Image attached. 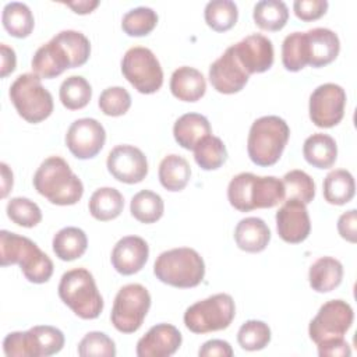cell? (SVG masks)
<instances>
[{"mask_svg":"<svg viewBox=\"0 0 357 357\" xmlns=\"http://www.w3.org/2000/svg\"><path fill=\"white\" fill-rule=\"evenodd\" d=\"M308 45V64L319 68L332 63L340 50L337 35L328 28H312L305 32Z\"/></svg>","mask_w":357,"mask_h":357,"instance_id":"21","label":"cell"},{"mask_svg":"<svg viewBox=\"0 0 357 357\" xmlns=\"http://www.w3.org/2000/svg\"><path fill=\"white\" fill-rule=\"evenodd\" d=\"M346 92L332 82L317 86L310 96V119L319 128H331L339 124L344 116Z\"/></svg>","mask_w":357,"mask_h":357,"instance_id":"12","label":"cell"},{"mask_svg":"<svg viewBox=\"0 0 357 357\" xmlns=\"http://www.w3.org/2000/svg\"><path fill=\"white\" fill-rule=\"evenodd\" d=\"M98 105L103 114L119 117L128 112L131 106V96L123 86H109L102 91Z\"/></svg>","mask_w":357,"mask_h":357,"instance_id":"44","label":"cell"},{"mask_svg":"<svg viewBox=\"0 0 357 357\" xmlns=\"http://www.w3.org/2000/svg\"><path fill=\"white\" fill-rule=\"evenodd\" d=\"M153 273L162 283L178 289H190L202 282L205 264L195 250L180 247L162 252L153 264Z\"/></svg>","mask_w":357,"mask_h":357,"instance_id":"5","label":"cell"},{"mask_svg":"<svg viewBox=\"0 0 357 357\" xmlns=\"http://www.w3.org/2000/svg\"><path fill=\"white\" fill-rule=\"evenodd\" d=\"M1 167V198H6L10 190L13 188V172L6 163L0 165Z\"/></svg>","mask_w":357,"mask_h":357,"instance_id":"53","label":"cell"},{"mask_svg":"<svg viewBox=\"0 0 357 357\" xmlns=\"http://www.w3.org/2000/svg\"><path fill=\"white\" fill-rule=\"evenodd\" d=\"M328 6L326 0H296L293 3V10L298 20L310 22L325 15Z\"/></svg>","mask_w":357,"mask_h":357,"instance_id":"47","label":"cell"},{"mask_svg":"<svg viewBox=\"0 0 357 357\" xmlns=\"http://www.w3.org/2000/svg\"><path fill=\"white\" fill-rule=\"evenodd\" d=\"M35 190L54 205H74L84 194V184L60 156L45 159L33 176Z\"/></svg>","mask_w":357,"mask_h":357,"instance_id":"2","label":"cell"},{"mask_svg":"<svg viewBox=\"0 0 357 357\" xmlns=\"http://www.w3.org/2000/svg\"><path fill=\"white\" fill-rule=\"evenodd\" d=\"M252 18L257 26L264 31H280L289 20L286 3L279 0H262L254 6Z\"/></svg>","mask_w":357,"mask_h":357,"instance_id":"32","label":"cell"},{"mask_svg":"<svg viewBox=\"0 0 357 357\" xmlns=\"http://www.w3.org/2000/svg\"><path fill=\"white\" fill-rule=\"evenodd\" d=\"M33 357H47L59 353L64 346V335L60 329L50 325H38L28 329Z\"/></svg>","mask_w":357,"mask_h":357,"instance_id":"35","label":"cell"},{"mask_svg":"<svg viewBox=\"0 0 357 357\" xmlns=\"http://www.w3.org/2000/svg\"><path fill=\"white\" fill-rule=\"evenodd\" d=\"M0 54H1V67H0V77L6 78L15 70L17 57L13 47L7 46L6 43L0 45Z\"/></svg>","mask_w":357,"mask_h":357,"instance_id":"51","label":"cell"},{"mask_svg":"<svg viewBox=\"0 0 357 357\" xmlns=\"http://www.w3.org/2000/svg\"><path fill=\"white\" fill-rule=\"evenodd\" d=\"M121 73L139 93H155L163 84L160 63L148 47H130L123 56Z\"/></svg>","mask_w":357,"mask_h":357,"instance_id":"10","label":"cell"},{"mask_svg":"<svg viewBox=\"0 0 357 357\" xmlns=\"http://www.w3.org/2000/svg\"><path fill=\"white\" fill-rule=\"evenodd\" d=\"M158 174L160 184L167 191H181L190 181L191 167L187 159L172 153L162 159Z\"/></svg>","mask_w":357,"mask_h":357,"instance_id":"30","label":"cell"},{"mask_svg":"<svg viewBox=\"0 0 357 357\" xmlns=\"http://www.w3.org/2000/svg\"><path fill=\"white\" fill-rule=\"evenodd\" d=\"M194 159L204 170H216L227 159V149L219 137L208 135L194 148Z\"/></svg>","mask_w":357,"mask_h":357,"instance_id":"38","label":"cell"},{"mask_svg":"<svg viewBox=\"0 0 357 357\" xmlns=\"http://www.w3.org/2000/svg\"><path fill=\"white\" fill-rule=\"evenodd\" d=\"M286 199H298L303 204L312 202L315 197V183L310 174L294 169L283 176Z\"/></svg>","mask_w":357,"mask_h":357,"instance_id":"39","label":"cell"},{"mask_svg":"<svg viewBox=\"0 0 357 357\" xmlns=\"http://www.w3.org/2000/svg\"><path fill=\"white\" fill-rule=\"evenodd\" d=\"M1 22L4 29L14 38H26L31 35L35 20L31 8L25 3L11 1L3 8Z\"/></svg>","mask_w":357,"mask_h":357,"instance_id":"31","label":"cell"},{"mask_svg":"<svg viewBox=\"0 0 357 357\" xmlns=\"http://www.w3.org/2000/svg\"><path fill=\"white\" fill-rule=\"evenodd\" d=\"M170 91L178 100L197 102L205 95L206 82L201 71L183 66L173 71L170 78Z\"/></svg>","mask_w":357,"mask_h":357,"instance_id":"24","label":"cell"},{"mask_svg":"<svg viewBox=\"0 0 357 357\" xmlns=\"http://www.w3.org/2000/svg\"><path fill=\"white\" fill-rule=\"evenodd\" d=\"M233 50L248 75L265 73L273 64V45L265 35L251 33L233 45Z\"/></svg>","mask_w":357,"mask_h":357,"instance_id":"17","label":"cell"},{"mask_svg":"<svg viewBox=\"0 0 357 357\" xmlns=\"http://www.w3.org/2000/svg\"><path fill=\"white\" fill-rule=\"evenodd\" d=\"M31 67L40 78L52 79L63 74L67 68H73V63L64 45L57 36H53L35 52Z\"/></svg>","mask_w":357,"mask_h":357,"instance_id":"20","label":"cell"},{"mask_svg":"<svg viewBox=\"0 0 357 357\" xmlns=\"http://www.w3.org/2000/svg\"><path fill=\"white\" fill-rule=\"evenodd\" d=\"M53 252L61 261H74L82 257L88 247V238L82 229L67 226L60 229L52 241Z\"/></svg>","mask_w":357,"mask_h":357,"instance_id":"27","label":"cell"},{"mask_svg":"<svg viewBox=\"0 0 357 357\" xmlns=\"http://www.w3.org/2000/svg\"><path fill=\"white\" fill-rule=\"evenodd\" d=\"M276 230L279 237L286 243L298 244L304 241L311 231L305 204L298 199H286L276 212Z\"/></svg>","mask_w":357,"mask_h":357,"instance_id":"16","label":"cell"},{"mask_svg":"<svg viewBox=\"0 0 357 357\" xmlns=\"http://www.w3.org/2000/svg\"><path fill=\"white\" fill-rule=\"evenodd\" d=\"M318 354L321 357H349L351 354V349L344 337H333L324 340L317 344Z\"/></svg>","mask_w":357,"mask_h":357,"instance_id":"48","label":"cell"},{"mask_svg":"<svg viewBox=\"0 0 357 357\" xmlns=\"http://www.w3.org/2000/svg\"><path fill=\"white\" fill-rule=\"evenodd\" d=\"M0 264L1 266L20 265L24 276L32 283H46L53 275L52 259L28 237L0 231Z\"/></svg>","mask_w":357,"mask_h":357,"instance_id":"3","label":"cell"},{"mask_svg":"<svg viewBox=\"0 0 357 357\" xmlns=\"http://www.w3.org/2000/svg\"><path fill=\"white\" fill-rule=\"evenodd\" d=\"M149 257V247L142 237L126 236L120 238L112 251L113 268L124 276L139 272Z\"/></svg>","mask_w":357,"mask_h":357,"instance_id":"19","label":"cell"},{"mask_svg":"<svg viewBox=\"0 0 357 357\" xmlns=\"http://www.w3.org/2000/svg\"><path fill=\"white\" fill-rule=\"evenodd\" d=\"M199 357H231L233 349L229 342L220 339H212L205 342L198 350Z\"/></svg>","mask_w":357,"mask_h":357,"instance_id":"50","label":"cell"},{"mask_svg":"<svg viewBox=\"0 0 357 357\" xmlns=\"http://www.w3.org/2000/svg\"><path fill=\"white\" fill-rule=\"evenodd\" d=\"M89 213L100 222L116 219L124 208V198L121 192L113 187L98 188L89 198Z\"/></svg>","mask_w":357,"mask_h":357,"instance_id":"28","label":"cell"},{"mask_svg":"<svg viewBox=\"0 0 357 357\" xmlns=\"http://www.w3.org/2000/svg\"><path fill=\"white\" fill-rule=\"evenodd\" d=\"M237 342L244 350H262L271 342V328L264 321H245L237 332Z\"/></svg>","mask_w":357,"mask_h":357,"instance_id":"41","label":"cell"},{"mask_svg":"<svg viewBox=\"0 0 357 357\" xmlns=\"http://www.w3.org/2000/svg\"><path fill=\"white\" fill-rule=\"evenodd\" d=\"M131 215L141 223H155L165 212V204L159 194L151 190H142L131 198Z\"/></svg>","mask_w":357,"mask_h":357,"instance_id":"33","label":"cell"},{"mask_svg":"<svg viewBox=\"0 0 357 357\" xmlns=\"http://www.w3.org/2000/svg\"><path fill=\"white\" fill-rule=\"evenodd\" d=\"M158 24V14L149 7H135L127 11L121 20V28L128 36H145Z\"/></svg>","mask_w":357,"mask_h":357,"instance_id":"40","label":"cell"},{"mask_svg":"<svg viewBox=\"0 0 357 357\" xmlns=\"http://www.w3.org/2000/svg\"><path fill=\"white\" fill-rule=\"evenodd\" d=\"M149 307L151 294L142 284H126L114 297L110 314L112 324L121 333H134L141 328Z\"/></svg>","mask_w":357,"mask_h":357,"instance_id":"9","label":"cell"},{"mask_svg":"<svg viewBox=\"0 0 357 357\" xmlns=\"http://www.w3.org/2000/svg\"><path fill=\"white\" fill-rule=\"evenodd\" d=\"M343 279V265L333 257L318 258L308 271V280L312 290L329 293L335 290Z\"/></svg>","mask_w":357,"mask_h":357,"instance_id":"25","label":"cell"},{"mask_svg":"<svg viewBox=\"0 0 357 357\" xmlns=\"http://www.w3.org/2000/svg\"><path fill=\"white\" fill-rule=\"evenodd\" d=\"M57 290L61 301L79 318L95 319L100 315L103 298L88 269L75 268L63 273Z\"/></svg>","mask_w":357,"mask_h":357,"instance_id":"6","label":"cell"},{"mask_svg":"<svg viewBox=\"0 0 357 357\" xmlns=\"http://www.w3.org/2000/svg\"><path fill=\"white\" fill-rule=\"evenodd\" d=\"M304 159L317 169H329L337 158L336 141L324 132L310 135L303 145Z\"/></svg>","mask_w":357,"mask_h":357,"instance_id":"26","label":"cell"},{"mask_svg":"<svg viewBox=\"0 0 357 357\" xmlns=\"http://www.w3.org/2000/svg\"><path fill=\"white\" fill-rule=\"evenodd\" d=\"M56 36L59 38V40L64 45L66 50L68 52V54L71 57L73 68L81 67L88 61V59L91 56V43H89V39L84 33H81L78 31L67 29V31L59 32Z\"/></svg>","mask_w":357,"mask_h":357,"instance_id":"43","label":"cell"},{"mask_svg":"<svg viewBox=\"0 0 357 357\" xmlns=\"http://www.w3.org/2000/svg\"><path fill=\"white\" fill-rule=\"evenodd\" d=\"M6 212L11 222L22 227H35L42 220L40 208L33 201L24 197L11 198Z\"/></svg>","mask_w":357,"mask_h":357,"instance_id":"42","label":"cell"},{"mask_svg":"<svg viewBox=\"0 0 357 357\" xmlns=\"http://www.w3.org/2000/svg\"><path fill=\"white\" fill-rule=\"evenodd\" d=\"M337 231L342 238L349 243L357 241V211L350 209L337 219Z\"/></svg>","mask_w":357,"mask_h":357,"instance_id":"49","label":"cell"},{"mask_svg":"<svg viewBox=\"0 0 357 357\" xmlns=\"http://www.w3.org/2000/svg\"><path fill=\"white\" fill-rule=\"evenodd\" d=\"M205 22L216 32L231 29L238 18V8L231 0H212L205 6Z\"/></svg>","mask_w":357,"mask_h":357,"instance_id":"34","label":"cell"},{"mask_svg":"<svg viewBox=\"0 0 357 357\" xmlns=\"http://www.w3.org/2000/svg\"><path fill=\"white\" fill-rule=\"evenodd\" d=\"M106 131L103 126L91 117L78 119L67 130L66 145L78 159L95 158L103 148Z\"/></svg>","mask_w":357,"mask_h":357,"instance_id":"13","label":"cell"},{"mask_svg":"<svg viewBox=\"0 0 357 357\" xmlns=\"http://www.w3.org/2000/svg\"><path fill=\"white\" fill-rule=\"evenodd\" d=\"M290 128L279 116H262L257 119L250 128L247 139V152L257 166L275 165L289 141Z\"/></svg>","mask_w":357,"mask_h":357,"instance_id":"4","label":"cell"},{"mask_svg":"<svg viewBox=\"0 0 357 357\" xmlns=\"http://www.w3.org/2000/svg\"><path fill=\"white\" fill-rule=\"evenodd\" d=\"M354 312L349 303L331 300L321 305L317 315L311 319L308 335L314 343H321L333 337H343L353 324Z\"/></svg>","mask_w":357,"mask_h":357,"instance_id":"11","label":"cell"},{"mask_svg":"<svg viewBox=\"0 0 357 357\" xmlns=\"http://www.w3.org/2000/svg\"><path fill=\"white\" fill-rule=\"evenodd\" d=\"M282 63L287 71L296 73L308 64V45L305 32H293L282 43Z\"/></svg>","mask_w":357,"mask_h":357,"instance_id":"37","label":"cell"},{"mask_svg":"<svg viewBox=\"0 0 357 357\" xmlns=\"http://www.w3.org/2000/svg\"><path fill=\"white\" fill-rule=\"evenodd\" d=\"M236 315L230 294L218 293L190 305L184 312V324L194 333H208L226 329Z\"/></svg>","mask_w":357,"mask_h":357,"instance_id":"8","label":"cell"},{"mask_svg":"<svg viewBox=\"0 0 357 357\" xmlns=\"http://www.w3.org/2000/svg\"><path fill=\"white\" fill-rule=\"evenodd\" d=\"M64 4L67 7H70L77 14H89L99 6V1L98 0H78V1H68Z\"/></svg>","mask_w":357,"mask_h":357,"instance_id":"52","label":"cell"},{"mask_svg":"<svg viewBox=\"0 0 357 357\" xmlns=\"http://www.w3.org/2000/svg\"><path fill=\"white\" fill-rule=\"evenodd\" d=\"M212 128L208 119L199 113H185L180 116L173 126V135L176 142L188 151L194 148L208 135Z\"/></svg>","mask_w":357,"mask_h":357,"instance_id":"22","label":"cell"},{"mask_svg":"<svg viewBox=\"0 0 357 357\" xmlns=\"http://www.w3.org/2000/svg\"><path fill=\"white\" fill-rule=\"evenodd\" d=\"M106 166L116 180L126 184L139 183L148 174L146 156L134 145L114 146L107 155Z\"/></svg>","mask_w":357,"mask_h":357,"instance_id":"14","label":"cell"},{"mask_svg":"<svg viewBox=\"0 0 357 357\" xmlns=\"http://www.w3.org/2000/svg\"><path fill=\"white\" fill-rule=\"evenodd\" d=\"M59 96L66 109L78 110L89 103L92 98V88L84 77L71 75L61 82Z\"/></svg>","mask_w":357,"mask_h":357,"instance_id":"36","label":"cell"},{"mask_svg":"<svg viewBox=\"0 0 357 357\" xmlns=\"http://www.w3.org/2000/svg\"><path fill=\"white\" fill-rule=\"evenodd\" d=\"M8 95L17 113L28 123H40L53 112L52 93L42 85L40 77L35 73L18 75L11 84Z\"/></svg>","mask_w":357,"mask_h":357,"instance_id":"7","label":"cell"},{"mask_svg":"<svg viewBox=\"0 0 357 357\" xmlns=\"http://www.w3.org/2000/svg\"><path fill=\"white\" fill-rule=\"evenodd\" d=\"M227 199L240 212L259 208H273L286 199L283 181L273 176L252 173L236 174L227 185Z\"/></svg>","mask_w":357,"mask_h":357,"instance_id":"1","label":"cell"},{"mask_svg":"<svg viewBox=\"0 0 357 357\" xmlns=\"http://www.w3.org/2000/svg\"><path fill=\"white\" fill-rule=\"evenodd\" d=\"M248 73L240 64L233 46L227 47L225 53L215 60L209 67V81L219 93H237L248 82Z\"/></svg>","mask_w":357,"mask_h":357,"instance_id":"15","label":"cell"},{"mask_svg":"<svg viewBox=\"0 0 357 357\" xmlns=\"http://www.w3.org/2000/svg\"><path fill=\"white\" fill-rule=\"evenodd\" d=\"M3 350L7 357H32L28 331L8 333L3 340Z\"/></svg>","mask_w":357,"mask_h":357,"instance_id":"46","label":"cell"},{"mask_svg":"<svg viewBox=\"0 0 357 357\" xmlns=\"http://www.w3.org/2000/svg\"><path fill=\"white\" fill-rule=\"evenodd\" d=\"M322 187L325 201L332 205H344L350 202L356 192L354 177L349 170L344 169L329 172Z\"/></svg>","mask_w":357,"mask_h":357,"instance_id":"29","label":"cell"},{"mask_svg":"<svg viewBox=\"0 0 357 357\" xmlns=\"http://www.w3.org/2000/svg\"><path fill=\"white\" fill-rule=\"evenodd\" d=\"M180 331L170 324H156L138 340L135 353L138 357H169L181 346Z\"/></svg>","mask_w":357,"mask_h":357,"instance_id":"18","label":"cell"},{"mask_svg":"<svg viewBox=\"0 0 357 357\" xmlns=\"http://www.w3.org/2000/svg\"><path fill=\"white\" fill-rule=\"evenodd\" d=\"M78 354L81 357H114L116 344L103 332H88L78 343Z\"/></svg>","mask_w":357,"mask_h":357,"instance_id":"45","label":"cell"},{"mask_svg":"<svg viewBox=\"0 0 357 357\" xmlns=\"http://www.w3.org/2000/svg\"><path fill=\"white\" fill-rule=\"evenodd\" d=\"M234 240L237 247L245 252H261L271 240V230L259 218H244L234 229Z\"/></svg>","mask_w":357,"mask_h":357,"instance_id":"23","label":"cell"}]
</instances>
